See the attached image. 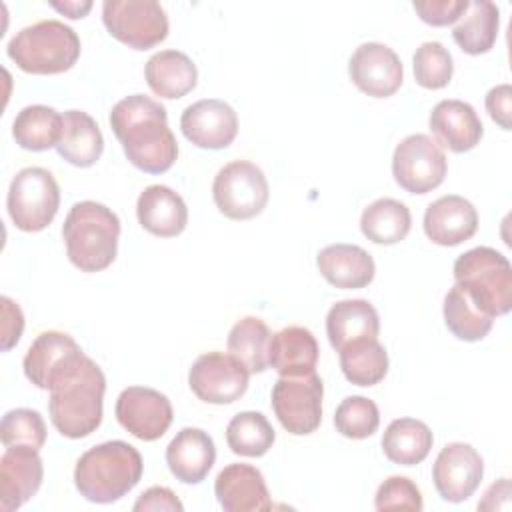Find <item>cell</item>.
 Instances as JSON below:
<instances>
[{
	"label": "cell",
	"instance_id": "6da1fadb",
	"mask_svg": "<svg viewBox=\"0 0 512 512\" xmlns=\"http://www.w3.org/2000/svg\"><path fill=\"white\" fill-rule=\"evenodd\" d=\"M110 126L122 144L126 158L146 174H162L172 168L178 144L168 128L166 108L144 96L132 94L114 104Z\"/></svg>",
	"mask_w": 512,
	"mask_h": 512
},
{
	"label": "cell",
	"instance_id": "7a4b0ae2",
	"mask_svg": "<svg viewBox=\"0 0 512 512\" xmlns=\"http://www.w3.org/2000/svg\"><path fill=\"white\" fill-rule=\"evenodd\" d=\"M48 412L54 428L66 438H84L102 422L106 378L84 352L64 364L48 384Z\"/></svg>",
	"mask_w": 512,
	"mask_h": 512
},
{
	"label": "cell",
	"instance_id": "3957f363",
	"mask_svg": "<svg viewBox=\"0 0 512 512\" xmlns=\"http://www.w3.org/2000/svg\"><path fill=\"white\" fill-rule=\"evenodd\" d=\"M140 452L124 442L110 440L86 450L74 468L78 492L96 504H110L126 496L142 478Z\"/></svg>",
	"mask_w": 512,
	"mask_h": 512
},
{
	"label": "cell",
	"instance_id": "277c9868",
	"mask_svg": "<svg viewBox=\"0 0 512 512\" xmlns=\"http://www.w3.org/2000/svg\"><path fill=\"white\" fill-rule=\"evenodd\" d=\"M68 260L82 272L108 268L118 252L120 220L104 204L94 200L76 202L62 226Z\"/></svg>",
	"mask_w": 512,
	"mask_h": 512
},
{
	"label": "cell",
	"instance_id": "5b68a950",
	"mask_svg": "<svg viewBox=\"0 0 512 512\" xmlns=\"http://www.w3.org/2000/svg\"><path fill=\"white\" fill-rule=\"evenodd\" d=\"M8 58L28 74H62L80 58L78 34L60 20H40L8 42Z\"/></svg>",
	"mask_w": 512,
	"mask_h": 512
},
{
	"label": "cell",
	"instance_id": "8992f818",
	"mask_svg": "<svg viewBox=\"0 0 512 512\" xmlns=\"http://www.w3.org/2000/svg\"><path fill=\"white\" fill-rule=\"evenodd\" d=\"M454 280L488 316H504L512 308V266L490 246H476L454 262Z\"/></svg>",
	"mask_w": 512,
	"mask_h": 512
},
{
	"label": "cell",
	"instance_id": "52a82bcc",
	"mask_svg": "<svg viewBox=\"0 0 512 512\" xmlns=\"http://www.w3.org/2000/svg\"><path fill=\"white\" fill-rule=\"evenodd\" d=\"M58 206L60 188L52 172L40 166H28L16 172L8 188L6 208L18 230H44L54 220Z\"/></svg>",
	"mask_w": 512,
	"mask_h": 512
},
{
	"label": "cell",
	"instance_id": "ba28073f",
	"mask_svg": "<svg viewBox=\"0 0 512 512\" xmlns=\"http://www.w3.org/2000/svg\"><path fill=\"white\" fill-rule=\"evenodd\" d=\"M216 208L230 220H250L258 216L270 196L264 172L248 162L234 160L222 166L212 184Z\"/></svg>",
	"mask_w": 512,
	"mask_h": 512
},
{
	"label": "cell",
	"instance_id": "9c48e42d",
	"mask_svg": "<svg viewBox=\"0 0 512 512\" xmlns=\"http://www.w3.org/2000/svg\"><path fill=\"white\" fill-rule=\"evenodd\" d=\"M102 22L112 38L134 50L154 48L168 36V16L156 0H106Z\"/></svg>",
	"mask_w": 512,
	"mask_h": 512
},
{
	"label": "cell",
	"instance_id": "30bf717a",
	"mask_svg": "<svg viewBox=\"0 0 512 512\" xmlns=\"http://www.w3.org/2000/svg\"><path fill=\"white\" fill-rule=\"evenodd\" d=\"M324 386L316 372L280 376L272 388V408L282 428L294 436L312 434L322 422Z\"/></svg>",
	"mask_w": 512,
	"mask_h": 512
},
{
	"label": "cell",
	"instance_id": "8fae6325",
	"mask_svg": "<svg viewBox=\"0 0 512 512\" xmlns=\"http://www.w3.org/2000/svg\"><path fill=\"white\" fill-rule=\"evenodd\" d=\"M448 170L442 146L426 134L406 136L394 150L392 174L410 194H428L444 182Z\"/></svg>",
	"mask_w": 512,
	"mask_h": 512
},
{
	"label": "cell",
	"instance_id": "7c38bea8",
	"mask_svg": "<svg viewBox=\"0 0 512 512\" xmlns=\"http://www.w3.org/2000/svg\"><path fill=\"white\" fill-rule=\"evenodd\" d=\"M250 372L232 354L206 352L188 372L190 390L208 404H232L244 396Z\"/></svg>",
	"mask_w": 512,
	"mask_h": 512
},
{
	"label": "cell",
	"instance_id": "4fadbf2b",
	"mask_svg": "<svg viewBox=\"0 0 512 512\" xmlns=\"http://www.w3.org/2000/svg\"><path fill=\"white\" fill-rule=\"evenodd\" d=\"M114 412L120 426L144 442L162 438L174 418L170 400L162 392L146 386L124 388Z\"/></svg>",
	"mask_w": 512,
	"mask_h": 512
},
{
	"label": "cell",
	"instance_id": "5bb4252c",
	"mask_svg": "<svg viewBox=\"0 0 512 512\" xmlns=\"http://www.w3.org/2000/svg\"><path fill=\"white\" fill-rule=\"evenodd\" d=\"M482 456L464 442L446 444L432 466V480L446 502L468 500L482 482Z\"/></svg>",
	"mask_w": 512,
	"mask_h": 512
},
{
	"label": "cell",
	"instance_id": "9a60e30c",
	"mask_svg": "<svg viewBox=\"0 0 512 512\" xmlns=\"http://www.w3.org/2000/svg\"><path fill=\"white\" fill-rule=\"evenodd\" d=\"M348 74L354 86L372 98L392 96L404 80L398 54L380 42L360 44L350 56Z\"/></svg>",
	"mask_w": 512,
	"mask_h": 512
},
{
	"label": "cell",
	"instance_id": "2e32d148",
	"mask_svg": "<svg viewBox=\"0 0 512 512\" xmlns=\"http://www.w3.org/2000/svg\"><path fill=\"white\" fill-rule=\"evenodd\" d=\"M180 128L194 146L222 150L230 146L238 134V116L224 100L206 98L190 104L182 112Z\"/></svg>",
	"mask_w": 512,
	"mask_h": 512
},
{
	"label": "cell",
	"instance_id": "e0dca14e",
	"mask_svg": "<svg viewBox=\"0 0 512 512\" xmlns=\"http://www.w3.org/2000/svg\"><path fill=\"white\" fill-rule=\"evenodd\" d=\"M44 464L36 448L10 446L0 458V510L12 512L40 488Z\"/></svg>",
	"mask_w": 512,
	"mask_h": 512
},
{
	"label": "cell",
	"instance_id": "ac0fdd59",
	"mask_svg": "<svg viewBox=\"0 0 512 512\" xmlns=\"http://www.w3.org/2000/svg\"><path fill=\"white\" fill-rule=\"evenodd\" d=\"M478 230V212L474 204L458 194H448L424 212V232L438 246H456L470 240Z\"/></svg>",
	"mask_w": 512,
	"mask_h": 512
},
{
	"label": "cell",
	"instance_id": "d6986e66",
	"mask_svg": "<svg viewBox=\"0 0 512 512\" xmlns=\"http://www.w3.org/2000/svg\"><path fill=\"white\" fill-rule=\"evenodd\" d=\"M218 504L226 512H260L270 510V494L264 476L250 464H228L214 482Z\"/></svg>",
	"mask_w": 512,
	"mask_h": 512
},
{
	"label": "cell",
	"instance_id": "ffe728a7",
	"mask_svg": "<svg viewBox=\"0 0 512 512\" xmlns=\"http://www.w3.org/2000/svg\"><path fill=\"white\" fill-rule=\"evenodd\" d=\"M436 142L456 154L472 150L482 134V122L476 110L464 100H440L428 118Z\"/></svg>",
	"mask_w": 512,
	"mask_h": 512
},
{
	"label": "cell",
	"instance_id": "44dd1931",
	"mask_svg": "<svg viewBox=\"0 0 512 512\" xmlns=\"http://www.w3.org/2000/svg\"><path fill=\"white\" fill-rule=\"evenodd\" d=\"M216 460V446L208 432L182 428L166 448V464L176 480L184 484L202 482Z\"/></svg>",
	"mask_w": 512,
	"mask_h": 512
},
{
	"label": "cell",
	"instance_id": "7402d4cb",
	"mask_svg": "<svg viewBox=\"0 0 512 512\" xmlns=\"http://www.w3.org/2000/svg\"><path fill=\"white\" fill-rule=\"evenodd\" d=\"M136 216L144 230L160 238L178 236L188 224V208L182 196L162 184H152L140 192Z\"/></svg>",
	"mask_w": 512,
	"mask_h": 512
},
{
	"label": "cell",
	"instance_id": "603a6c76",
	"mask_svg": "<svg viewBox=\"0 0 512 512\" xmlns=\"http://www.w3.org/2000/svg\"><path fill=\"white\" fill-rule=\"evenodd\" d=\"M320 274L336 288L356 290L364 288L374 280L372 256L356 244H330L316 256Z\"/></svg>",
	"mask_w": 512,
	"mask_h": 512
},
{
	"label": "cell",
	"instance_id": "cb8c5ba5",
	"mask_svg": "<svg viewBox=\"0 0 512 512\" xmlns=\"http://www.w3.org/2000/svg\"><path fill=\"white\" fill-rule=\"evenodd\" d=\"M318 342L304 326H286L272 334L268 346V366L280 376H304L316 372Z\"/></svg>",
	"mask_w": 512,
	"mask_h": 512
},
{
	"label": "cell",
	"instance_id": "d4e9b609",
	"mask_svg": "<svg viewBox=\"0 0 512 512\" xmlns=\"http://www.w3.org/2000/svg\"><path fill=\"white\" fill-rule=\"evenodd\" d=\"M80 352L82 348L70 334L46 330L30 344L22 362L24 374L36 388L48 390L52 376Z\"/></svg>",
	"mask_w": 512,
	"mask_h": 512
},
{
	"label": "cell",
	"instance_id": "484cf974",
	"mask_svg": "<svg viewBox=\"0 0 512 512\" xmlns=\"http://www.w3.org/2000/svg\"><path fill=\"white\" fill-rule=\"evenodd\" d=\"M150 90L160 98H182L194 90L198 82L196 64L180 50H160L144 68Z\"/></svg>",
	"mask_w": 512,
	"mask_h": 512
},
{
	"label": "cell",
	"instance_id": "4316f807",
	"mask_svg": "<svg viewBox=\"0 0 512 512\" xmlns=\"http://www.w3.org/2000/svg\"><path fill=\"white\" fill-rule=\"evenodd\" d=\"M58 154L78 168L96 164L104 150V138L96 120L82 110L62 114V134L56 146Z\"/></svg>",
	"mask_w": 512,
	"mask_h": 512
},
{
	"label": "cell",
	"instance_id": "83f0119b",
	"mask_svg": "<svg viewBox=\"0 0 512 512\" xmlns=\"http://www.w3.org/2000/svg\"><path fill=\"white\" fill-rule=\"evenodd\" d=\"M378 332L380 318L368 300H340L328 310L326 334L336 350L358 338H376Z\"/></svg>",
	"mask_w": 512,
	"mask_h": 512
},
{
	"label": "cell",
	"instance_id": "f1b7e54d",
	"mask_svg": "<svg viewBox=\"0 0 512 512\" xmlns=\"http://www.w3.org/2000/svg\"><path fill=\"white\" fill-rule=\"evenodd\" d=\"M500 10L490 0H474L452 30L454 42L470 56L486 54L498 38Z\"/></svg>",
	"mask_w": 512,
	"mask_h": 512
},
{
	"label": "cell",
	"instance_id": "f546056e",
	"mask_svg": "<svg viewBox=\"0 0 512 512\" xmlns=\"http://www.w3.org/2000/svg\"><path fill=\"white\" fill-rule=\"evenodd\" d=\"M432 442L434 436L422 420L398 418L388 424L382 436V450L390 462L414 466L430 454Z\"/></svg>",
	"mask_w": 512,
	"mask_h": 512
},
{
	"label": "cell",
	"instance_id": "4dcf8cb0",
	"mask_svg": "<svg viewBox=\"0 0 512 512\" xmlns=\"http://www.w3.org/2000/svg\"><path fill=\"white\" fill-rule=\"evenodd\" d=\"M412 216L404 202L394 198H378L368 204L360 218L362 234L374 244H396L410 232Z\"/></svg>",
	"mask_w": 512,
	"mask_h": 512
},
{
	"label": "cell",
	"instance_id": "1f68e13d",
	"mask_svg": "<svg viewBox=\"0 0 512 512\" xmlns=\"http://www.w3.org/2000/svg\"><path fill=\"white\" fill-rule=\"evenodd\" d=\"M62 134V114L44 104L22 108L12 122V136L24 150L42 152L58 146Z\"/></svg>",
	"mask_w": 512,
	"mask_h": 512
},
{
	"label": "cell",
	"instance_id": "d6a6232c",
	"mask_svg": "<svg viewBox=\"0 0 512 512\" xmlns=\"http://www.w3.org/2000/svg\"><path fill=\"white\" fill-rule=\"evenodd\" d=\"M340 368L348 382L356 386H374L388 372V354L378 338H358L340 350Z\"/></svg>",
	"mask_w": 512,
	"mask_h": 512
},
{
	"label": "cell",
	"instance_id": "836d02e7",
	"mask_svg": "<svg viewBox=\"0 0 512 512\" xmlns=\"http://www.w3.org/2000/svg\"><path fill=\"white\" fill-rule=\"evenodd\" d=\"M270 330L264 320L246 316L238 320L228 334V352L240 360L250 374L264 372L268 368V346Z\"/></svg>",
	"mask_w": 512,
	"mask_h": 512
},
{
	"label": "cell",
	"instance_id": "e575fe53",
	"mask_svg": "<svg viewBox=\"0 0 512 512\" xmlns=\"http://www.w3.org/2000/svg\"><path fill=\"white\" fill-rule=\"evenodd\" d=\"M442 310H444V322L448 330L458 340L476 342V340H482L492 330L494 318L484 314L458 284H454L444 296Z\"/></svg>",
	"mask_w": 512,
	"mask_h": 512
},
{
	"label": "cell",
	"instance_id": "d590c367",
	"mask_svg": "<svg viewBox=\"0 0 512 512\" xmlns=\"http://www.w3.org/2000/svg\"><path fill=\"white\" fill-rule=\"evenodd\" d=\"M274 428L262 412H238L226 428L228 448L238 456H264L274 444Z\"/></svg>",
	"mask_w": 512,
	"mask_h": 512
},
{
	"label": "cell",
	"instance_id": "8d00e7d4",
	"mask_svg": "<svg viewBox=\"0 0 512 512\" xmlns=\"http://www.w3.org/2000/svg\"><path fill=\"white\" fill-rule=\"evenodd\" d=\"M380 412L374 400L366 396L344 398L334 412L336 430L352 440H362L378 430Z\"/></svg>",
	"mask_w": 512,
	"mask_h": 512
},
{
	"label": "cell",
	"instance_id": "74e56055",
	"mask_svg": "<svg viewBox=\"0 0 512 512\" xmlns=\"http://www.w3.org/2000/svg\"><path fill=\"white\" fill-rule=\"evenodd\" d=\"M412 68L414 78L422 88L440 90L450 82L454 62L450 52L440 42H424L414 52Z\"/></svg>",
	"mask_w": 512,
	"mask_h": 512
},
{
	"label": "cell",
	"instance_id": "f35d334b",
	"mask_svg": "<svg viewBox=\"0 0 512 512\" xmlns=\"http://www.w3.org/2000/svg\"><path fill=\"white\" fill-rule=\"evenodd\" d=\"M0 440L6 448L30 446L40 450L46 442V424L40 412L30 408H16L6 412L0 424Z\"/></svg>",
	"mask_w": 512,
	"mask_h": 512
},
{
	"label": "cell",
	"instance_id": "ab89813d",
	"mask_svg": "<svg viewBox=\"0 0 512 512\" xmlns=\"http://www.w3.org/2000/svg\"><path fill=\"white\" fill-rule=\"evenodd\" d=\"M424 506L420 488L406 476L386 478L376 492V510H414L420 512Z\"/></svg>",
	"mask_w": 512,
	"mask_h": 512
},
{
	"label": "cell",
	"instance_id": "60d3db41",
	"mask_svg": "<svg viewBox=\"0 0 512 512\" xmlns=\"http://www.w3.org/2000/svg\"><path fill=\"white\" fill-rule=\"evenodd\" d=\"M468 0H428L414 2V10L422 22L430 26H448L464 16L468 10Z\"/></svg>",
	"mask_w": 512,
	"mask_h": 512
},
{
	"label": "cell",
	"instance_id": "b9f144b4",
	"mask_svg": "<svg viewBox=\"0 0 512 512\" xmlns=\"http://www.w3.org/2000/svg\"><path fill=\"white\" fill-rule=\"evenodd\" d=\"M486 110L490 118L504 130L512 128V88L510 84H498L486 94Z\"/></svg>",
	"mask_w": 512,
	"mask_h": 512
},
{
	"label": "cell",
	"instance_id": "7bdbcfd3",
	"mask_svg": "<svg viewBox=\"0 0 512 512\" xmlns=\"http://www.w3.org/2000/svg\"><path fill=\"white\" fill-rule=\"evenodd\" d=\"M2 304V350L8 352L10 348H14L22 336L24 330V314L20 310V306L10 300L8 296L0 298Z\"/></svg>",
	"mask_w": 512,
	"mask_h": 512
},
{
	"label": "cell",
	"instance_id": "ee69618b",
	"mask_svg": "<svg viewBox=\"0 0 512 512\" xmlns=\"http://www.w3.org/2000/svg\"><path fill=\"white\" fill-rule=\"evenodd\" d=\"M136 512H148V510H178L182 512L184 506L176 498V494L166 486H152L146 492L138 496V500L132 506Z\"/></svg>",
	"mask_w": 512,
	"mask_h": 512
},
{
	"label": "cell",
	"instance_id": "f6af8a7d",
	"mask_svg": "<svg viewBox=\"0 0 512 512\" xmlns=\"http://www.w3.org/2000/svg\"><path fill=\"white\" fill-rule=\"evenodd\" d=\"M510 494H512L510 480L500 478L486 490L482 502H478V510H508Z\"/></svg>",
	"mask_w": 512,
	"mask_h": 512
},
{
	"label": "cell",
	"instance_id": "bcb514c9",
	"mask_svg": "<svg viewBox=\"0 0 512 512\" xmlns=\"http://www.w3.org/2000/svg\"><path fill=\"white\" fill-rule=\"evenodd\" d=\"M52 8H56L58 12H62L68 18H84L88 14V10L92 8V2H50Z\"/></svg>",
	"mask_w": 512,
	"mask_h": 512
}]
</instances>
